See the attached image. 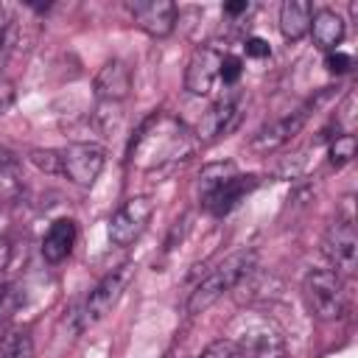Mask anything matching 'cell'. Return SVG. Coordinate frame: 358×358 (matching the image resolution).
I'll use <instances>...</instances> for the list:
<instances>
[{"label":"cell","instance_id":"cell-1","mask_svg":"<svg viewBox=\"0 0 358 358\" xmlns=\"http://www.w3.org/2000/svg\"><path fill=\"white\" fill-rule=\"evenodd\" d=\"M257 263V255L252 249H241V252H232L229 257H224L210 274H204L196 288L190 291L187 296V313L196 316V313H204L210 305H215L227 291H232L241 280H246V274L255 268Z\"/></svg>","mask_w":358,"mask_h":358},{"label":"cell","instance_id":"cell-2","mask_svg":"<svg viewBox=\"0 0 358 358\" xmlns=\"http://www.w3.org/2000/svg\"><path fill=\"white\" fill-rule=\"evenodd\" d=\"M330 98H333V87H322L313 98H308V101H305L299 109H294L291 115H282V117H277V120L260 126V129L255 131V137L249 140V148H252L255 154H271V151L282 148L294 134H299V129L308 123V117H310L322 103H327Z\"/></svg>","mask_w":358,"mask_h":358},{"label":"cell","instance_id":"cell-3","mask_svg":"<svg viewBox=\"0 0 358 358\" xmlns=\"http://www.w3.org/2000/svg\"><path fill=\"white\" fill-rule=\"evenodd\" d=\"M302 291H305L308 308L313 310L316 319L333 322V319L344 316V310H347V291H344V280H341L338 271H333V268H313V271H308L305 282H302Z\"/></svg>","mask_w":358,"mask_h":358},{"label":"cell","instance_id":"cell-4","mask_svg":"<svg viewBox=\"0 0 358 358\" xmlns=\"http://www.w3.org/2000/svg\"><path fill=\"white\" fill-rule=\"evenodd\" d=\"M131 277H134V266H131V263H123L120 268L109 271V274L90 291V296H87V302H84V308H81V327L98 324V322L117 305V299L123 296V291H126V285L131 282Z\"/></svg>","mask_w":358,"mask_h":358},{"label":"cell","instance_id":"cell-5","mask_svg":"<svg viewBox=\"0 0 358 358\" xmlns=\"http://www.w3.org/2000/svg\"><path fill=\"white\" fill-rule=\"evenodd\" d=\"M59 157H62V173L81 187H92L106 162V151L98 143H70L67 148L59 151Z\"/></svg>","mask_w":358,"mask_h":358},{"label":"cell","instance_id":"cell-6","mask_svg":"<svg viewBox=\"0 0 358 358\" xmlns=\"http://www.w3.org/2000/svg\"><path fill=\"white\" fill-rule=\"evenodd\" d=\"M151 213H154V201L148 196H131V199H126L115 210V215L109 221V241L115 246L134 243L143 235V229L148 227Z\"/></svg>","mask_w":358,"mask_h":358},{"label":"cell","instance_id":"cell-7","mask_svg":"<svg viewBox=\"0 0 358 358\" xmlns=\"http://www.w3.org/2000/svg\"><path fill=\"white\" fill-rule=\"evenodd\" d=\"M322 252L327 260L336 266L338 274H352L358 268V235L352 227V218H336L324 238H322Z\"/></svg>","mask_w":358,"mask_h":358},{"label":"cell","instance_id":"cell-8","mask_svg":"<svg viewBox=\"0 0 358 358\" xmlns=\"http://www.w3.org/2000/svg\"><path fill=\"white\" fill-rule=\"evenodd\" d=\"M126 11L131 14L134 25L143 28L148 36H168L176 28L179 8L168 0H131L126 3Z\"/></svg>","mask_w":358,"mask_h":358},{"label":"cell","instance_id":"cell-9","mask_svg":"<svg viewBox=\"0 0 358 358\" xmlns=\"http://www.w3.org/2000/svg\"><path fill=\"white\" fill-rule=\"evenodd\" d=\"M221 50L213 48V45H204V48H196L193 56L187 59V67H185V90L190 95H207L218 78V67H221Z\"/></svg>","mask_w":358,"mask_h":358},{"label":"cell","instance_id":"cell-10","mask_svg":"<svg viewBox=\"0 0 358 358\" xmlns=\"http://www.w3.org/2000/svg\"><path fill=\"white\" fill-rule=\"evenodd\" d=\"M257 176L255 173H235V176H229L224 185H218L213 193H207V196H201V201H204V210L207 213H213V215H227V213H232L241 201H243V196H249L255 187H257Z\"/></svg>","mask_w":358,"mask_h":358},{"label":"cell","instance_id":"cell-11","mask_svg":"<svg viewBox=\"0 0 358 358\" xmlns=\"http://www.w3.org/2000/svg\"><path fill=\"white\" fill-rule=\"evenodd\" d=\"M241 120V98L238 95H227L221 101H215L199 120L196 126V137L199 140H215V137H224L227 131H232Z\"/></svg>","mask_w":358,"mask_h":358},{"label":"cell","instance_id":"cell-12","mask_svg":"<svg viewBox=\"0 0 358 358\" xmlns=\"http://www.w3.org/2000/svg\"><path fill=\"white\" fill-rule=\"evenodd\" d=\"M131 90V67L123 59H109L95 76V95L103 103H120Z\"/></svg>","mask_w":358,"mask_h":358},{"label":"cell","instance_id":"cell-13","mask_svg":"<svg viewBox=\"0 0 358 358\" xmlns=\"http://www.w3.org/2000/svg\"><path fill=\"white\" fill-rule=\"evenodd\" d=\"M310 36H313V45L319 48V50H338V45H341V39H344V34H347V22H344V17L341 14H336L333 8H319V11H313V17H310V31H308Z\"/></svg>","mask_w":358,"mask_h":358},{"label":"cell","instance_id":"cell-14","mask_svg":"<svg viewBox=\"0 0 358 358\" xmlns=\"http://www.w3.org/2000/svg\"><path fill=\"white\" fill-rule=\"evenodd\" d=\"M73 243H76V221L70 218H56L45 238H42V257L48 263H62L67 260V255L73 252Z\"/></svg>","mask_w":358,"mask_h":358},{"label":"cell","instance_id":"cell-15","mask_svg":"<svg viewBox=\"0 0 358 358\" xmlns=\"http://www.w3.org/2000/svg\"><path fill=\"white\" fill-rule=\"evenodd\" d=\"M310 17H313V6L308 0H285L280 6V34L288 42H299L308 31H310Z\"/></svg>","mask_w":358,"mask_h":358},{"label":"cell","instance_id":"cell-16","mask_svg":"<svg viewBox=\"0 0 358 358\" xmlns=\"http://www.w3.org/2000/svg\"><path fill=\"white\" fill-rule=\"evenodd\" d=\"M243 355L249 358H288L285 338L271 327H257L243 338Z\"/></svg>","mask_w":358,"mask_h":358},{"label":"cell","instance_id":"cell-17","mask_svg":"<svg viewBox=\"0 0 358 358\" xmlns=\"http://www.w3.org/2000/svg\"><path fill=\"white\" fill-rule=\"evenodd\" d=\"M0 358H34V338L25 330H8L0 336Z\"/></svg>","mask_w":358,"mask_h":358},{"label":"cell","instance_id":"cell-18","mask_svg":"<svg viewBox=\"0 0 358 358\" xmlns=\"http://www.w3.org/2000/svg\"><path fill=\"white\" fill-rule=\"evenodd\" d=\"M235 173H238L235 162H213V165L201 168V173H199V193H201V196L213 193L218 185H224V182H227L229 176H235Z\"/></svg>","mask_w":358,"mask_h":358},{"label":"cell","instance_id":"cell-19","mask_svg":"<svg viewBox=\"0 0 358 358\" xmlns=\"http://www.w3.org/2000/svg\"><path fill=\"white\" fill-rule=\"evenodd\" d=\"M308 168H310V157H308L305 151H296V154L282 157V159L271 168V176H277V179H299Z\"/></svg>","mask_w":358,"mask_h":358},{"label":"cell","instance_id":"cell-20","mask_svg":"<svg viewBox=\"0 0 358 358\" xmlns=\"http://www.w3.org/2000/svg\"><path fill=\"white\" fill-rule=\"evenodd\" d=\"M327 154H330V162H333L336 168H338V165H347V162L355 157V134H350V131L336 134L333 143H330V148H327Z\"/></svg>","mask_w":358,"mask_h":358},{"label":"cell","instance_id":"cell-21","mask_svg":"<svg viewBox=\"0 0 358 358\" xmlns=\"http://www.w3.org/2000/svg\"><path fill=\"white\" fill-rule=\"evenodd\" d=\"M22 302H25V288H20V285L0 288V322L11 319L22 308Z\"/></svg>","mask_w":358,"mask_h":358},{"label":"cell","instance_id":"cell-22","mask_svg":"<svg viewBox=\"0 0 358 358\" xmlns=\"http://www.w3.org/2000/svg\"><path fill=\"white\" fill-rule=\"evenodd\" d=\"M199 358H246V355L235 338H215L201 350Z\"/></svg>","mask_w":358,"mask_h":358},{"label":"cell","instance_id":"cell-23","mask_svg":"<svg viewBox=\"0 0 358 358\" xmlns=\"http://www.w3.org/2000/svg\"><path fill=\"white\" fill-rule=\"evenodd\" d=\"M28 159H31L39 171H45V173H62V157H59L56 148H34V151L28 154Z\"/></svg>","mask_w":358,"mask_h":358},{"label":"cell","instance_id":"cell-24","mask_svg":"<svg viewBox=\"0 0 358 358\" xmlns=\"http://www.w3.org/2000/svg\"><path fill=\"white\" fill-rule=\"evenodd\" d=\"M243 73V62L232 53H224L221 56V67H218V78H224V84H235Z\"/></svg>","mask_w":358,"mask_h":358},{"label":"cell","instance_id":"cell-25","mask_svg":"<svg viewBox=\"0 0 358 358\" xmlns=\"http://www.w3.org/2000/svg\"><path fill=\"white\" fill-rule=\"evenodd\" d=\"M324 67H327L330 73H336V76L350 73V70H352V56H350V53H341V50H330L327 59H324Z\"/></svg>","mask_w":358,"mask_h":358},{"label":"cell","instance_id":"cell-26","mask_svg":"<svg viewBox=\"0 0 358 358\" xmlns=\"http://www.w3.org/2000/svg\"><path fill=\"white\" fill-rule=\"evenodd\" d=\"M243 50H246L249 59H266V56H271V45L263 36H249L243 42Z\"/></svg>","mask_w":358,"mask_h":358},{"label":"cell","instance_id":"cell-27","mask_svg":"<svg viewBox=\"0 0 358 358\" xmlns=\"http://www.w3.org/2000/svg\"><path fill=\"white\" fill-rule=\"evenodd\" d=\"M14 103V81L0 73V115H6Z\"/></svg>","mask_w":358,"mask_h":358},{"label":"cell","instance_id":"cell-28","mask_svg":"<svg viewBox=\"0 0 358 358\" xmlns=\"http://www.w3.org/2000/svg\"><path fill=\"white\" fill-rule=\"evenodd\" d=\"M252 11V3L241 0V3H224V14L227 17H241V14H249Z\"/></svg>","mask_w":358,"mask_h":358},{"label":"cell","instance_id":"cell-29","mask_svg":"<svg viewBox=\"0 0 358 358\" xmlns=\"http://www.w3.org/2000/svg\"><path fill=\"white\" fill-rule=\"evenodd\" d=\"M8 252H11L8 241H0V271H3V268H6V263H8Z\"/></svg>","mask_w":358,"mask_h":358},{"label":"cell","instance_id":"cell-30","mask_svg":"<svg viewBox=\"0 0 358 358\" xmlns=\"http://www.w3.org/2000/svg\"><path fill=\"white\" fill-rule=\"evenodd\" d=\"M0 165H14V154L0 145Z\"/></svg>","mask_w":358,"mask_h":358}]
</instances>
